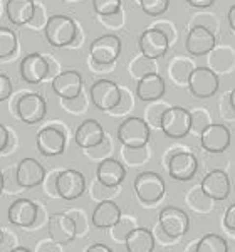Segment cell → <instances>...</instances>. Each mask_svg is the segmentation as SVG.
I'll use <instances>...</instances> for the list:
<instances>
[{"label":"cell","instance_id":"obj_1","mask_svg":"<svg viewBox=\"0 0 235 252\" xmlns=\"http://www.w3.org/2000/svg\"><path fill=\"white\" fill-rule=\"evenodd\" d=\"M78 35L76 22L67 15L56 14L47 19L46 24V39L54 47H66L74 42Z\"/></svg>","mask_w":235,"mask_h":252},{"label":"cell","instance_id":"obj_2","mask_svg":"<svg viewBox=\"0 0 235 252\" xmlns=\"http://www.w3.org/2000/svg\"><path fill=\"white\" fill-rule=\"evenodd\" d=\"M160 128L165 135L168 138H173V140L185 138L192 131V116H190V111L180 106L167 108L163 116H161Z\"/></svg>","mask_w":235,"mask_h":252},{"label":"cell","instance_id":"obj_3","mask_svg":"<svg viewBox=\"0 0 235 252\" xmlns=\"http://www.w3.org/2000/svg\"><path fill=\"white\" fill-rule=\"evenodd\" d=\"M118 140L126 148H145L149 141V126L141 118H128L118 128Z\"/></svg>","mask_w":235,"mask_h":252},{"label":"cell","instance_id":"obj_4","mask_svg":"<svg viewBox=\"0 0 235 252\" xmlns=\"http://www.w3.org/2000/svg\"><path fill=\"white\" fill-rule=\"evenodd\" d=\"M89 96L96 108L103 111H115L121 103V89L109 79H99L89 89Z\"/></svg>","mask_w":235,"mask_h":252},{"label":"cell","instance_id":"obj_5","mask_svg":"<svg viewBox=\"0 0 235 252\" xmlns=\"http://www.w3.org/2000/svg\"><path fill=\"white\" fill-rule=\"evenodd\" d=\"M121 54V39L115 34H106L94 39L89 46V56L92 63L99 66L113 64Z\"/></svg>","mask_w":235,"mask_h":252},{"label":"cell","instance_id":"obj_6","mask_svg":"<svg viewBox=\"0 0 235 252\" xmlns=\"http://www.w3.org/2000/svg\"><path fill=\"white\" fill-rule=\"evenodd\" d=\"M188 88L192 94L200 99L212 97L218 89V76L210 67H193L188 76Z\"/></svg>","mask_w":235,"mask_h":252},{"label":"cell","instance_id":"obj_7","mask_svg":"<svg viewBox=\"0 0 235 252\" xmlns=\"http://www.w3.org/2000/svg\"><path fill=\"white\" fill-rule=\"evenodd\" d=\"M86 190V178L78 170H62L56 175V192L64 200H76Z\"/></svg>","mask_w":235,"mask_h":252},{"label":"cell","instance_id":"obj_8","mask_svg":"<svg viewBox=\"0 0 235 252\" xmlns=\"http://www.w3.org/2000/svg\"><path fill=\"white\" fill-rule=\"evenodd\" d=\"M135 192L143 204H155L165 193V182L155 172H143L135 180Z\"/></svg>","mask_w":235,"mask_h":252},{"label":"cell","instance_id":"obj_9","mask_svg":"<svg viewBox=\"0 0 235 252\" xmlns=\"http://www.w3.org/2000/svg\"><path fill=\"white\" fill-rule=\"evenodd\" d=\"M158 223H160L161 232L167 234L168 237H172V239H176L188 232L190 219L181 209H176V207H165L160 212Z\"/></svg>","mask_w":235,"mask_h":252},{"label":"cell","instance_id":"obj_10","mask_svg":"<svg viewBox=\"0 0 235 252\" xmlns=\"http://www.w3.org/2000/svg\"><path fill=\"white\" fill-rule=\"evenodd\" d=\"M170 47V39L161 29L151 27V29L145 31L140 37V51L145 58L155 61L160 58H165Z\"/></svg>","mask_w":235,"mask_h":252},{"label":"cell","instance_id":"obj_11","mask_svg":"<svg viewBox=\"0 0 235 252\" xmlns=\"http://www.w3.org/2000/svg\"><path fill=\"white\" fill-rule=\"evenodd\" d=\"M198 160L190 152H175L168 158V173L178 182H188L195 177Z\"/></svg>","mask_w":235,"mask_h":252},{"label":"cell","instance_id":"obj_12","mask_svg":"<svg viewBox=\"0 0 235 252\" xmlns=\"http://www.w3.org/2000/svg\"><path fill=\"white\" fill-rule=\"evenodd\" d=\"M47 111L46 99L42 96L35 94V93H29V94L22 96L17 103V115L24 123L35 125L44 120Z\"/></svg>","mask_w":235,"mask_h":252},{"label":"cell","instance_id":"obj_13","mask_svg":"<svg viewBox=\"0 0 235 252\" xmlns=\"http://www.w3.org/2000/svg\"><path fill=\"white\" fill-rule=\"evenodd\" d=\"M200 143L208 153H222L230 146V129L225 125L210 123L200 133Z\"/></svg>","mask_w":235,"mask_h":252},{"label":"cell","instance_id":"obj_14","mask_svg":"<svg viewBox=\"0 0 235 252\" xmlns=\"http://www.w3.org/2000/svg\"><path fill=\"white\" fill-rule=\"evenodd\" d=\"M185 47L192 56L200 58V56L212 52V49L215 47V35H213V32L208 27L195 26L190 29L188 35H186Z\"/></svg>","mask_w":235,"mask_h":252},{"label":"cell","instance_id":"obj_15","mask_svg":"<svg viewBox=\"0 0 235 252\" xmlns=\"http://www.w3.org/2000/svg\"><path fill=\"white\" fill-rule=\"evenodd\" d=\"M200 192L210 200H225L230 193V178L222 170H212L202 180Z\"/></svg>","mask_w":235,"mask_h":252},{"label":"cell","instance_id":"obj_16","mask_svg":"<svg viewBox=\"0 0 235 252\" xmlns=\"http://www.w3.org/2000/svg\"><path fill=\"white\" fill-rule=\"evenodd\" d=\"M76 234V222L67 214H52L49 217V237L52 242H58L59 246H66L74 241Z\"/></svg>","mask_w":235,"mask_h":252},{"label":"cell","instance_id":"obj_17","mask_svg":"<svg viewBox=\"0 0 235 252\" xmlns=\"http://www.w3.org/2000/svg\"><path fill=\"white\" fill-rule=\"evenodd\" d=\"M52 89L62 99H76L83 89V78L78 71H62L52 79Z\"/></svg>","mask_w":235,"mask_h":252},{"label":"cell","instance_id":"obj_18","mask_svg":"<svg viewBox=\"0 0 235 252\" xmlns=\"http://www.w3.org/2000/svg\"><path fill=\"white\" fill-rule=\"evenodd\" d=\"M47 74H49V63L44 56L37 54V52L26 56L20 63V76L26 83L37 84L46 79Z\"/></svg>","mask_w":235,"mask_h":252},{"label":"cell","instance_id":"obj_19","mask_svg":"<svg viewBox=\"0 0 235 252\" xmlns=\"http://www.w3.org/2000/svg\"><path fill=\"white\" fill-rule=\"evenodd\" d=\"M15 175H17V182L22 189H34L44 182L46 170L35 158H24L17 165Z\"/></svg>","mask_w":235,"mask_h":252},{"label":"cell","instance_id":"obj_20","mask_svg":"<svg viewBox=\"0 0 235 252\" xmlns=\"http://www.w3.org/2000/svg\"><path fill=\"white\" fill-rule=\"evenodd\" d=\"M37 148L46 157H58L66 148V135L54 126L40 129L37 133Z\"/></svg>","mask_w":235,"mask_h":252},{"label":"cell","instance_id":"obj_21","mask_svg":"<svg viewBox=\"0 0 235 252\" xmlns=\"http://www.w3.org/2000/svg\"><path fill=\"white\" fill-rule=\"evenodd\" d=\"M37 205L29 198H17L9 207V220L17 227H30L37 220Z\"/></svg>","mask_w":235,"mask_h":252},{"label":"cell","instance_id":"obj_22","mask_svg":"<svg viewBox=\"0 0 235 252\" xmlns=\"http://www.w3.org/2000/svg\"><path fill=\"white\" fill-rule=\"evenodd\" d=\"M74 140H76V143H78V146H81V148H84V150L96 148V146H99L103 143L104 129L99 121L86 120L78 126Z\"/></svg>","mask_w":235,"mask_h":252},{"label":"cell","instance_id":"obj_23","mask_svg":"<svg viewBox=\"0 0 235 252\" xmlns=\"http://www.w3.org/2000/svg\"><path fill=\"white\" fill-rule=\"evenodd\" d=\"M136 94L141 101H158L165 94V81L158 72H148L138 79Z\"/></svg>","mask_w":235,"mask_h":252},{"label":"cell","instance_id":"obj_24","mask_svg":"<svg viewBox=\"0 0 235 252\" xmlns=\"http://www.w3.org/2000/svg\"><path fill=\"white\" fill-rule=\"evenodd\" d=\"M98 175V180L101 185H104L106 189H115L119 184H123L126 172H124V166L119 163L115 158H106L98 165L96 170Z\"/></svg>","mask_w":235,"mask_h":252},{"label":"cell","instance_id":"obj_25","mask_svg":"<svg viewBox=\"0 0 235 252\" xmlns=\"http://www.w3.org/2000/svg\"><path fill=\"white\" fill-rule=\"evenodd\" d=\"M121 219V209L115 202L111 200H103L96 205L94 212H92L91 222L98 229H111L113 225H116V222Z\"/></svg>","mask_w":235,"mask_h":252},{"label":"cell","instance_id":"obj_26","mask_svg":"<svg viewBox=\"0 0 235 252\" xmlns=\"http://www.w3.org/2000/svg\"><path fill=\"white\" fill-rule=\"evenodd\" d=\"M35 15L34 0H7V17L15 26H26Z\"/></svg>","mask_w":235,"mask_h":252},{"label":"cell","instance_id":"obj_27","mask_svg":"<svg viewBox=\"0 0 235 252\" xmlns=\"http://www.w3.org/2000/svg\"><path fill=\"white\" fill-rule=\"evenodd\" d=\"M126 249L129 252H153L155 251V237L151 230L135 227L126 237Z\"/></svg>","mask_w":235,"mask_h":252},{"label":"cell","instance_id":"obj_28","mask_svg":"<svg viewBox=\"0 0 235 252\" xmlns=\"http://www.w3.org/2000/svg\"><path fill=\"white\" fill-rule=\"evenodd\" d=\"M229 244L224 237L217 234H206L197 244V252H227Z\"/></svg>","mask_w":235,"mask_h":252},{"label":"cell","instance_id":"obj_29","mask_svg":"<svg viewBox=\"0 0 235 252\" xmlns=\"http://www.w3.org/2000/svg\"><path fill=\"white\" fill-rule=\"evenodd\" d=\"M17 47V37L10 29L0 27V59L10 58Z\"/></svg>","mask_w":235,"mask_h":252},{"label":"cell","instance_id":"obj_30","mask_svg":"<svg viewBox=\"0 0 235 252\" xmlns=\"http://www.w3.org/2000/svg\"><path fill=\"white\" fill-rule=\"evenodd\" d=\"M92 9L103 17H109L119 12L121 0H92Z\"/></svg>","mask_w":235,"mask_h":252},{"label":"cell","instance_id":"obj_31","mask_svg":"<svg viewBox=\"0 0 235 252\" xmlns=\"http://www.w3.org/2000/svg\"><path fill=\"white\" fill-rule=\"evenodd\" d=\"M140 5L145 14L151 15V17H158V15L165 14L168 10L170 0H140Z\"/></svg>","mask_w":235,"mask_h":252},{"label":"cell","instance_id":"obj_32","mask_svg":"<svg viewBox=\"0 0 235 252\" xmlns=\"http://www.w3.org/2000/svg\"><path fill=\"white\" fill-rule=\"evenodd\" d=\"M192 66H190L188 63H185V61L181 59H176L175 63L170 66V76H172L173 79L178 81V83H188V76L190 72H192Z\"/></svg>","mask_w":235,"mask_h":252},{"label":"cell","instance_id":"obj_33","mask_svg":"<svg viewBox=\"0 0 235 252\" xmlns=\"http://www.w3.org/2000/svg\"><path fill=\"white\" fill-rule=\"evenodd\" d=\"M190 116H192V129L195 133H202L206 126L212 123L208 113H206V109H204V108L193 109V111L190 113Z\"/></svg>","mask_w":235,"mask_h":252},{"label":"cell","instance_id":"obj_34","mask_svg":"<svg viewBox=\"0 0 235 252\" xmlns=\"http://www.w3.org/2000/svg\"><path fill=\"white\" fill-rule=\"evenodd\" d=\"M133 229H135V227H133L131 219H128V220L119 219V220L116 222V225H113V237L118 239V241H126L128 234L131 232Z\"/></svg>","mask_w":235,"mask_h":252},{"label":"cell","instance_id":"obj_35","mask_svg":"<svg viewBox=\"0 0 235 252\" xmlns=\"http://www.w3.org/2000/svg\"><path fill=\"white\" fill-rule=\"evenodd\" d=\"M12 94V81L9 76L0 74V103L5 101Z\"/></svg>","mask_w":235,"mask_h":252},{"label":"cell","instance_id":"obj_36","mask_svg":"<svg viewBox=\"0 0 235 252\" xmlns=\"http://www.w3.org/2000/svg\"><path fill=\"white\" fill-rule=\"evenodd\" d=\"M224 223H225L227 229L235 232V204H232L229 209H227L225 217H224Z\"/></svg>","mask_w":235,"mask_h":252},{"label":"cell","instance_id":"obj_37","mask_svg":"<svg viewBox=\"0 0 235 252\" xmlns=\"http://www.w3.org/2000/svg\"><path fill=\"white\" fill-rule=\"evenodd\" d=\"M9 131H7V128L0 123V152H3V150L7 148V145H9Z\"/></svg>","mask_w":235,"mask_h":252},{"label":"cell","instance_id":"obj_38","mask_svg":"<svg viewBox=\"0 0 235 252\" xmlns=\"http://www.w3.org/2000/svg\"><path fill=\"white\" fill-rule=\"evenodd\" d=\"M192 7H198V9H205V7H210L215 0H186Z\"/></svg>","mask_w":235,"mask_h":252},{"label":"cell","instance_id":"obj_39","mask_svg":"<svg viewBox=\"0 0 235 252\" xmlns=\"http://www.w3.org/2000/svg\"><path fill=\"white\" fill-rule=\"evenodd\" d=\"M88 252H111V249L108 246H104V244H94V246L89 247Z\"/></svg>","mask_w":235,"mask_h":252},{"label":"cell","instance_id":"obj_40","mask_svg":"<svg viewBox=\"0 0 235 252\" xmlns=\"http://www.w3.org/2000/svg\"><path fill=\"white\" fill-rule=\"evenodd\" d=\"M227 19H229V24H230V27H232V31H235V3H234L232 7H230Z\"/></svg>","mask_w":235,"mask_h":252},{"label":"cell","instance_id":"obj_41","mask_svg":"<svg viewBox=\"0 0 235 252\" xmlns=\"http://www.w3.org/2000/svg\"><path fill=\"white\" fill-rule=\"evenodd\" d=\"M229 99H230V106H232L234 113H235V89H234V91L229 94Z\"/></svg>","mask_w":235,"mask_h":252},{"label":"cell","instance_id":"obj_42","mask_svg":"<svg viewBox=\"0 0 235 252\" xmlns=\"http://www.w3.org/2000/svg\"><path fill=\"white\" fill-rule=\"evenodd\" d=\"M12 251H14V252H30L27 247H14Z\"/></svg>","mask_w":235,"mask_h":252},{"label":"cell","instance_id":"obj_43","mask_svg":"<svg viewBox=\"0 0 235 252\" xmlns=\"http://www.w3.org/2000/svg\"><path fill=\"white\" fill-rule=\"evenodd\" d=\"M3 190V175H2V172H0V192Z\"/></svg>","mask_w":235,"mask_h":252},{"label":"cell","instance_id":"obj_44","mask_svg":"<svg viewBox=\"0 0 235 252\" xmlns=\"http://www.w3.org/2000/svg\"><path fill=\"white\" fill-rule=\"evenodd\" d=\"M3 241V232H2V227H0V244Z\"/></svg>","mask_w":235,"mask_h":252}]
</instances>
